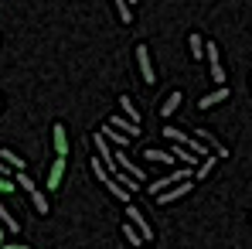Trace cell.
Masks as SVG:
<instances>
[{
    "label": "cell",
    "mask_w": 252,
    "mask_h": 249,
    "mask_svg": "<svg viewBox=\"0 0 252 249\" xmlns=\"http://www.w3.org/2000/svg\"><path fill=\"white\" fill-rule=\"evenodd\" d=\"M126 218H129V225H133V229H136V232L143 236V243H150V239H154V229L147 225V218H143V212H140L136 205H126Z\"/></svg>",
    "instance_id": "6da1fadb"
},
{
    "label": "cell",
    "mask_w": 252,
    "mask_h": 249,
    "mask_svg": "<svg viewBox=\"0 0 252 249\" xmlns=\"http://www.w3.org/2000/svg\"><path fill=\"white\" fill-rule=\"evenodd\" d=\"M136 65H140V75H143V82H147V85L157 82V75H154V62H150L147 44H136Z\"/></svg>",
    "instance_id": "7a4b0ae2"
},
{
    "label": "cell",
    "mask_w": 252,
    "mask_h": 249,
    "mask_svg": "<svg viewBox=\"0 0 252 249\" xmlns=\"http://www.w3.org/2000/svg\"><path fill=\"white\" fill-rule=\"evenodd\" d=\"M205 55H208V65H211V82L225 85V69H221V62H218V44L208 41L205 44Z\"/></svg>",
    "instance_id": "3957f363"
},
{
    "label": "cell",
    "mask_w": 252,
    "mask_h": 249,
    "mask_svg": "<svg viewBox=\"0 0 252 249\" xmlns=\"http://www.w3.org/2000/svg\"><path fill=\"white\" fill-rule=\"evenodd\" d=\"M194 188V181H181V184H174V188H167L164 195H157V202L160 205H167V202H174V198H181V195H188Z\"/></svg>",
    "instance_id": "277c9868"
},
{
    "label": "cell",
    "mask_w": 252,
    "mask_h": 249,
    "mask_svg": "<svg viewBox=\"0 0 252 249\" xmlns=\"http://www.w3.org/2000/svg\"><path fill=\"white\" fill-rule=\"evenodd\" d=\"M51 137H55V150H58V157H65V154H68V133H65V126L55 123V126H51Z\"/></svg>",
    "instance_id": "5b68a950"
},
{
    "label": "cell",
    "mask_w": 252,
    "mask_h": 249,
    "mask_svg": "<svg viewBox=\"0 0 252 249\" xmlns=\"http://www.w3.org/2000/svg\"><path fill=\"white\" fill-rule=\"evenodd\" d=\"M62 178H65V157H58L51 171H48V184L44 188H62Z\"/></svg>",
    "instance_id": "8992f818"
},
{
    "label": "cell",
    "mask_w": 252,
    "mask_h": 249,
    "mask_svg": "<svg viewBox=\"0 0 252 249\" xmlns=\"http://www.w3.org/2000/svg\"><path fill=\"white\" fill-rule=\"evenodd\" d=\"M225 99H228V89H225V85H218L215 92L201 96V103H198V106H201V109H211V106H218V103H225Z\"/></svg>",
    "instance_id": "52a82bcc"
},
{
    "label": "cell",
    "mask_w": 252,
    "mask_h": 249,
    "mask_svg": "<svg viewBox=\"0 0 252 249\" xmlns=\"http://www.w3.org/2000/svg\"><path fill=\"white\" fill-rule=\"evenodd\" d=\"M143 157L154 161V164H174V154H170V150H160V147H147Z\"/></svg>",
    "instance_id": "ba28073f"
},
{
    "label": "cell",
    "mask_w": 252,
    "mask_h": 249,
    "mask_svg": "<svg viewBox=\"0 0 252 249\" xmlns=\"http://www.w3.org/2000/svg\"><path fill=\"white\" fill-rule=\"evenodd\" d=\"M109 126H113V130H120V133H126L129 140L140 133V123H129V120H123V116H113V120H109Z\"/></svg>",
    "instance_id": "9c48e42d"
},
{
    "label": "cell",
    "mask_w": 252,
    "mask_h": 249,
    "mask_svg": "<svg viewBox=\"0 0 252 249\" xmlns=\"http://www.w3.org/2000/svg\"><path fill=\"white\" fill-rule=\"evenodd\" d=\"M170 154H174V161H181L184 167H194L198 161H201V157H194V154H191L188 147H181V143H174V150H170Z\"/></svg>",
    "instance_id": "30bf717a"
},
{
    "label": "cell",
    "mask_w": 252,
    "mask_h": 249,
    "mask_svg": "<svg viewBox=\"0 0 252 249\" xmlns=\"http://www.w3.org/2000/svg\"><path fill=\"white\" fill-rule=\"evenodd\" d=\"M181 103H184V96H181V92H170V96H167V103L160 106V116H174Z\"/></svg>",
    "instance_id": "8fae6325"
},
{
    "label": "cell",
    "mask_w": 252,
    "mask_h": 249,
    "mask_svg": "<svg viewBox=\"0 0 252 249\" xmlns=\"http://www.w3.org/2000/svg\"><path fill=\"white\" fill-rule=\"evenodd\" d=\"M123 236H126V246H133V249L147 246V243H143V236H140V232H136V229H133L129 222H123Z\"/></svg>",
    "instance_id": "7c38bea8"
},
{
    "label": "cell",
    "mask_w": 252,
    "mask_h": 249,
    "mask_svg": "<svg viewBox=\"0 0 252 249\" xmlns=\"http://www.w3.org/2000/svg\"><path fill=\"white\" fill-rule=\"evenodd\" d=\"M0 225H3L7 232H21V225H17V218H14V215H10V212L3 208V202H0Z\"/></svg>",
    "instance_id": "4fadbf2b"
},
{
    "label": "cell",
    "mask_w": 252,
    "mask_h": 249,
    "mask_svg": "<svg viewBox=\"0 0 252 249\" xmlns=\"http://www.w3.org/2000/svg\"><path fill=\"white\" fill-rule=\"evenodd\" d=\"M120 106H123V113H126V120H129V123H140V113H136V106H133V99H129V96H120Z\"/></svg>",
    "instance_id": "5bb4252c"
},
{
    "label": "cell",
    "mask_w": 252,
    "mask_h": 249,
    "mask_svg": "<svg viewBox=\"0 0 252 249\" xmlns=\"http://www.w3.org/2000/svg\"><path fill=\"white\" fill-rule=\"evenodd\" d=\"M0 161L10 167V171H24V161H21V157H17L14 150H0Z\"/></svg>",
    "instance_id": "9a60e30c"
},
{
    "label": "cell",
    "mask_w": 252,
    "mask_h": 249,
    "mask_svg": "<svg viewBox=\"0 0 252 249\" xmlns=\"http://www.w3.org/2000/svg\"><path fill=\"white\" fill-rule=\"evenodd\" d=\"M102 137H106L109 143H120V147H126V143H129V137H126V133H120V130H113V126H106V130H102Z\"/></svg>",
    "instance_id": "2e32d148"
},
{
    "label": "cell",
    "mask_w": 252,
    "mask_h": 249,
    "mask_svg": "<svg viewBox=\"0 0 252 249\" xmlns=\"http://www.w3.org/2000/svg\"><path fill=\"white\" fill-rule=\"evenodd\" d=\"M164 137H167L170 143H181V147H184V143L191 140V137H188V133H181L177 126H164Z\"/></svg>",
    "instance_id": "e0dca14e"
},
{
    "label": "cell",
    "mask_w": 252,
    "mask_h": 249,
    "mask_svg": "<svg viewBox=\"0 0 252 249\" xmlns=\"http://www.w3.org/2000/svg\"><path fill=\"white\" fill-rule=\"evenodd\" d=\"M106 188H109V195H116L120 202H129V191H126L120 181H113V178H109V181H106Z\"/></svg>",
    "instance_id": "ac0fdd59"
},
{
    "label": "cell",
    "mask_w": 252,
    "mask_h": 249,
    "mask_svg": "<svg viewBox=\"0 0 252 249\" xmlns=\"http://www.w3.org/2000/svg\"><path fill=\"white\" fill-rule=\"evenodd\" d=\"M188 44H191V55H194V58H205V38H201V35H191Z\"/></svg>",
    "instance_id": "d6986e66"
},
{
    "label": "cell",
    "mask_w": 252,
    "mask_h": 249,
    "mask_svg": "<svg viewBox=\"0 0 252 249\" xmlns=\"http://www.w3.org/2000/svg\"><path fill=\"white\" fill-rule=\"evenodd\" d=\"M14 184H17V188H24L28 195H34V191H38V184H34V181H31L24 171H17V181H14Z\"/></svg>",
    "instance_id": "ffe728a7"
},
{
    "label": "cell",
    "mask_w": 252,
    "mask_h": 249,
    "mask_svg": "<svg viewBox=\"0 0 252 249\" xmlns=\"http://www.w3.org/2000/svg\"><path fill=\"white\" fill-rule=\"evenodd\" d=\"M113 3H116V10H120V21H123V24H129V21H133V10H129V3H126V0H113Z\"/></svg>",
    "instance_id": "44dd1931"
},
{
    "label": "cell",
    "mask_w": 252,
    "mask_h": 249,
    "mask_svg": "<svg viewBox=\"0 0 252 249\" xmlns=\"http://www.w3.org/2000/svg\"><path fill=\"white\" fill-rule=\"evenodd\" d=\"M215 161H218V157H205V161L198 164V171H194V178H198V181H201V178H208V171L215 167Z\"/></svg>",
    "instance_id": "7402d4cb"
},
{
    "label": "cell",
    "mask_w": 252,
    "mask_h": 249,
    "mask_svg": "<svg viewBox=\"0 0 252 249\" xmlns=\"http://www.w3.org/2000/svg\"><path fill=\"white\" fill-rule=\"evenodd\" d=\"M31 202H34V208H38V215H48V212H51V208H48V198H44L41 191H34Z\"/></svg>",
    "instance_id": "603a6c76"
},
{
    "label": "cell",
    "mask_w": 252,
    "mask_h": 249,
    "mask_svg": "<svg viewBox=\"0 0 252 249\" xmlns=\"http://www.w3.org/2000/svg\"><path fill=\"white\" fill-rule=\"evenodd\" d=\"M92 171H95V178H99V184H106V181H109V171L102 167V161H99V157H92Z\"/></svg>",
    "instance_id": "cb8c5ba5"
},
{
    "label": "cell",
    "mask_w": 252,
    "mask_h": 249,
    "mask_svg": "<svg viewBox=\"0 0 252 249\" xmlns=\"http://www.w3.org/2000/svg\"><path fill=\"white\" fill-rule=\"evenodd\" d=\"M14 188H17V184H14L10 178H0V191H14Z\"/></svg>",
    "instance_id": "d4e9b609"
},
{
    "label": "cell",
    "mask_w": 252,
    "mask_h": 249,
    "mask_svg": "<svg viewBox=\"0 0 252 249\" xmlns=\"http://www.w3.org/2000/svg\"><path fill=\"white\" fill-rule=\"evenodd\" d=\"M3 249H28L24 243H3Z\"/></svg>",
    "instance_id": "484cf974"
},
{
    "label": "cell",
    "mask_w": 252,
    "mask_h": 249,
    "mask_svg": "<svg viewBox=\"0 0 252 249\" xmlns=\"http://www.w3.org/2000/svg\"><path fill=\"white\" fill-rule=\"evenodd\" d=\"M7 174H10V167H7L3 161H0V178H7Z\"/></svg>",
    "instance_id": "4316f807"
},
{
    "label": "cell",
    "mask_w": 252,
    "mask_h": 249,
    "mask_svg": "<svg viewBox=\"0 0 252 249\" xmlns=\"http://www.w3.org/2000/svg\"><path fill=\"white\" fill-rule=\"evenodd\" d=\"M3 236H7V229H3V225H0V249H3Z\"/></svg>",
    "instance_id": "83f0119b"
},
{
    "label": "cell",
    "mask_w": 252,
    "mask_h": 249,
    "mask_svg": "<svg viewBox=\"0 0 252 249\" xmlns=\"http://www.w3.org/2000/svg\"><path fill=\"white\" fill-rule=\"evenodd\" d=\"M126 3H136V0H126Z\"/></svg>",
    "instance_id": "f1b7e54d"
},
{
    "label": "cell",
    "mask_w": 252,
    "mask_h": 249,
    "mask_svg": "<svg viewBox=\"0 0 252 249\" xmlns=\"http://www.w3.org/2000/svg\"><path fill=\"white\" fill-rule=\"evenodd\" d=\"M140 249H147V246H140Z\"/></svg>",
    "instance_id": "f546056e"
},
{
    "label": "cell",
    "mask_w": 252,
    "mask_h": 249,
    "mask_svg": "<svg viewBox=\"0 0 252 249\" xmlns=\"http://www.w3.org/2000/svg\"><path fill=\"white\" fill-rule=\"evenodd\" d=\"M0 106H3V103H0Z\"/></svg>",
    "instance_id": "4dcf8cb0"
}]
</instances>
